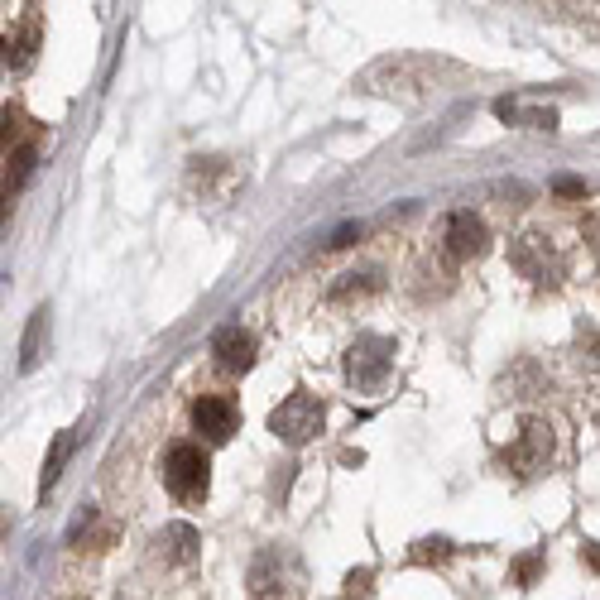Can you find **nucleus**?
Segmentation results:
<instances>
[{"instance_id": "1", "label": "nucleus", "mask_w": 600, "mask_h": 600, "mask_svg": "<svg viewBox=\"0 0 600 600\" xmlns=\"http://www.w3.org/2000/svg\"><path fill=\"white\" fill-rule=\"evenodd\" d=\"M159 476H164L168 495L173 500H202L207 495V480H212V461H207V452L202 447H192V442H173L164 452V461H159Z\"/></svg>"}, {"instance_id": "2", "label": "nucleus", "mask_w": 600, "mask_h": 600, "mask_svg": "<svg viewBox=\"0 0 600 600\" xmlns=\"http://www.w3.org/2000/svg\"><path fill=\"white\" fill-rule=\"evenodd\" d=\"M322 423H327L322 399H317V394H308V389H293L284 404L269 413V432H274L284 447H303V442H312V437L322 432Z\"/></svg>"}, {"instance_id": "3", "label": "nucleus", "mask_w": 600, "mask_h": 600, "mask_svg": "<svg viewBox=\"0 0 600 600\" xmlns=\"http://www.w3.org/2000/svg\"><path fill=\"white\" fill-rule=\"evenodd\" d=\"M394 370V341L389 336H360L356 346L346 351V375L356 389H380Z\"/></svg>"}, {"instance_id": "4", "label": "nucleus", "mask_w": 600, "mask_h": 600, "mask_svg": "<svg viewBox=\"0 0 600 600\" xmlns=\"http://www.w3.org/2000/svg\"><path fill=\"white\" fill-rule=\"evenodd\" d=\"M548 461H552V423L528 418L524 432L509 442L504 466H509V471H519V476H538V471H548Z\"/></svg>"}, {"instance_id": "5", "label": "nucleus", "mask_w": 600, "mask_h": 600, "mask_svg": "<svg viewBox=\"0 0 600 600\" xmlns=\"http://www.w3.org/2000/svg\"><path fill=\"white\" fill-rule=\"evenodd\" d=\"M293 562L288 552L264 548L255 562H250V600H288L293 596Z\"/></svg>"}, {"instance_id": "6", "label": "nucleus", "mask_w": 600, "mask_h": 600, "mask_svg": "<svg viewBox=\"0 0 600 600\" xmlns=\"http://www.w3.org/2000/svg\"><path fill=\"white\" fill-rule=\"evenodd\" d=\"M485 221L476 212H452L447 216V250H452V260H480L485 255Z\"/></svg>"}, {"instance_id": "7", "label": "nucleus", "mask_w": 600, "mask_h": 600, "mask_svg": "<svg viewBox=\"0 0 600 600\" xmlns=\"http://www.w3.org/2000/svg\"><path fill=\"white\" fill-rule=\"evenodd\" d=\"M212 356L226 375H245V370L255 365V336L240 332V327H221V332L212 336Z\"/></svg>"}, {"instance_id": "8", "label": "nucleus", "mask_w": 600, "mask_h": 600, "mask_svg": "<svg viewBox=\"0 0 600 600\" xmlns=\"http://www.w3.org/2000/svg\"><path fill=\"white\" fill-rule=\"evenodd\" d=\"M236 423H240V413L226 399H197L192 404V428L202 432L207 442H231V432H236Z\"/></svg>"}, {"instance_id": "9", "label": "nucleus", "mask_w": 600, "mask_h": 600, "mask_svg": "<svg viewBox=\"0 0 600 600\" xmlns=\"http://www.w3.org/2000/svg\"><path fill=\"white\" fill-rule=\"evenodd\" d=\"M154 548H159V557H164V562L188 567L192 557H197V548H202V533H197L192 524H164L159 533H154Z\"/></svg>"}, {"instance_id": "10", "label": "nucleus", "mask_w": 600, "mask_h": 600, "mask_svg": "<svg viewBox=\"0 0 600 600\" xmlns=\"http://www.w3.org/2000/svg\"><path fill=\"white\" fill-rule=\"evenodd\" d=\"M34 53H39V15L29 10L20 29L5 34V63H10L15 72H24L29 63H34Z\"/></svg>"}, {"instance_id": "11", "label": "nucleus", "mask_w": 600, "mask_h": 600, "mask_svg": "<svg viewBox=\"0 0 600 600\" xmlns=\"http://www.w3.org/2000/svg\"><path fill=\"white\" fill-rule=\"evenodd\" d=\"M44 336H48V308H34L29 327H24V341H20V370H39V360H44Z\"/></svg>"}, {"instance_id": "12", "label": "nucleus", "mask_w": 600, "mask_h": 600, "mask_svg": "<svg viewBox=\"0 0 600 600\" xmlns=\"http://www.w3.org/2000/svg\"><path fill=\"white\" fill-rule=\"evenodd\" d=\"M72 442H77L72 428H63L53 437V447H48V456H44V476H39V495H48V490L58 485V476H63V466H68V456H72Z\"/></svg>"}, {"instance_id": "13", "label": "nucleus", "mask_w": 600, "mask_h": 600, "mask_svg": "<svg viewBox=\"0 0 600 600\" xmlns=\"http://www.w3.org/2000/svg\"><path fill=\"white\" fill-rule=\"evenodd\" d=\"M39 164V149L34 144H15L10 149V164H5V192H20L29 183V173Z\"/></svg>"}, {"instance_id": "14", "label": "nucleus", "mask_w": 600, "mask_h": 600, "mask_svg": "<svg viewBox=\"0 0 600 600\" xmlns=\"http://www.w3.org/2000/svg\"><path fill=\"white\" fill-rule=\"evenodd\" d=\"M495 116H500V120H519V101H509V96L495 101ZM524 120L533 125V130H557V111H528Z\"/></svg>"}, {"instance_id": "15", "label": "nucleus", "mask_w": 600, "mask_h": 600, "mask_svg": "<svg viewBox=\"0 0 600 600\" xmlns=\"http://www.w3.org/2000/svg\"><path fill=\"white\" fill-rule=\"evenodd\" d=\"M452 557V543L447 538H418L413 552H408V562H418V567H432V562H447Z\"/></svg>"}, {"instance_id": "16", "label": "nucleus", "mask_w": 600, "mask_h": 600, "mask_svg": "<svg viewBox=\"0 0 600 600\" xmlns=\"http://www.w3.org/2000/svg\"><path fill=\"white\" fill-rule=\"evenodd\" d=\"M375 591V567H356V572H346V586H341V596L346 600H365Z\"/></svg>"}, {"instance_id": "17", "label": "nucleus", "mask_w": 600, "mask_h": 600, "mask_svg": "<svg viewBox=\"0 0 600 600\" xmlns=\"http://www.w3.org/2000/svg\"><path fill=\"white\" fill-rule=\"evenodd\" d=\"M370 288H380L375 274H341V284H336V298H351V293H370Z\"/></svg>"}, {"instance_id": "18", "label": "nucleus", "mask_w": 600, "mask_h": 600, "mask_svg": "<svg viewBox=\"0 0 600 600\" xmlns=\"http://www.w3.org/2000/svg\"><path fill=\"white\" fill-rule=\"evenodd\" d=\"M538 572H543V557H538V552H524V557L514 562V581H519V586H533Z\"/></svg>"}, {"instance_id": "19", "label": "nucleus", "mask_w": 600, "mask_h": 600, "mask_svg": "<svg viewBox=\"0 0 600 600\" xmlns=\"http://www.w3.org/2000/svg\"><path fill=\"white\" fill-rule=\"evenodd\" d=\"M552 192H557V197H586V178L557 173V178H552Z\"/></svg>"}, {"instance_id": "20", "label": "nucleus", "mask_w": 600, "mask_h": 600, "mask_svg": "<svg viewBox=\"0 0 600 600\" xmlns=\"http://www.w3.org/2000/svg\"><path fill=\"white\" fill-rule=\"evenodd\" d=\"M581 562H586L591 572H600V543H581Z\"/></svg>"}, {"instance_id": "21", "label": "nucleus", "mask_w": 600, "mask_h": 600, "mask_svg": "<svg viewBox=\"0 0 600 600\" xmlns=\"http://www.w3.org/2000/svg\"><path fill=\"white\" fill-rule=\"evenodd\" d=\"M351 240H360V226H341V231H336L327 245H351Z\"/></svg>"}]
</instances>
